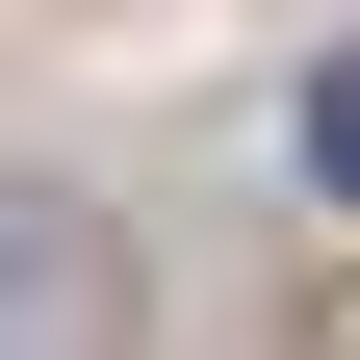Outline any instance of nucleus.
Wrapping results in <instances>:
<instances>
[{
	"label": "nucleus",
	"mask_w": 360,
	"mask_h": 360,
	"mask_svg": "<svg viewBox=\"0 0 360 360\" xmlns=\"http://www.w3.org/2000/svg\"><path fill=\"white\" fill-rule=\"evenodd\" d=\"M0 335H129V283H103V232H77V206H0Z\"/></svg>",
	"instance_id": "1"
},
{
	"label": "nucleus",
	"mask_w": 360,
	"mask_h": 360,
	"mask_svg": "<svg viewBox=\"0 0 360 360\" xmlns=\"http://www.w3.org/2000/svg\"><path fill=\"white\" fill-rule=\"evenodd\" d=\"M309 180H335V206H360V52L309 77Z\"/></svg>",
	"instance_id": "2"
}]
</instances>
